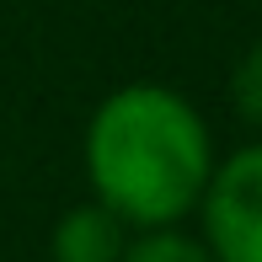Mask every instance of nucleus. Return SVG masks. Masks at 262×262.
I'll use <instances>...</instances> for the list:
<instances>
[{"label": "nucleus", "mask_w": 262, "mask_h": 262, "mask_svg": "<svg viewBox=\"0 0 262 262\" xmlns=\"http://www.w3.org/2000/svg\"><path fill=\"white\" fill-rule=\"evenodd\" d=\"M193 214L214 262H262V134L214 161Z\"/></svg>", "instance_id": "2"}, {"label": "nucleus", "mask_w": 262, "mask_h": 262, "mask_svg": "<svg viewBox=\"0 0 262 262\" xmlns=\"http://www.w3.org/2000/svg\"><path fill=\"white\" fill-rule=\"evenodd\" d=\"M123 262H214V252L204 246V235L182 230V225H156V230L128 235Z\"/></svg>", "instance_id": "4"}, {"label": "nucleus", "mask_w": 262, "mask_h": 262, "mask_svg": "<svg viewBox=\"0 0 262 262\" xmlns=\"http://www.w3.org/2000/svg\"><path fill=\"white\" fill-rule=\"evenodd\" d=\"M214 161L209 118L177 86L128 80L91 107L80 134V171L97 204H107L128 230L182 225L198 209Z\"/></svg>", "instance_id": "1"}, {"label": "nucleus", "mask_w": 262, "mask_h": 262, "mask_svg": "<svg viewBox=\"0 0 262 262\" xmlns=\"http://www.w3.org/2000/svg\"><path fill=\"white\" fill-rule=\"evenodd\" d=\"M230 107L252 134H262V38L246 43L241 59L230 64Z\"/></svg>", "instance_id": "5"}, {"label": "nucleus", "mask_w": 262, "mask_h": 262, "mask_svg": "<svg viewBox=\"0 0 262 262\" xmlns=\"http://www.w3.org/2000/svg\"><path fill=\"white\" fill-rule=\"evenodd\" d=\"M128 225L118 220L107 204L86 198V204H70L49 230V262H123L128 252Z\"/></svg>", "instance_id": "3"}]
</instances>
